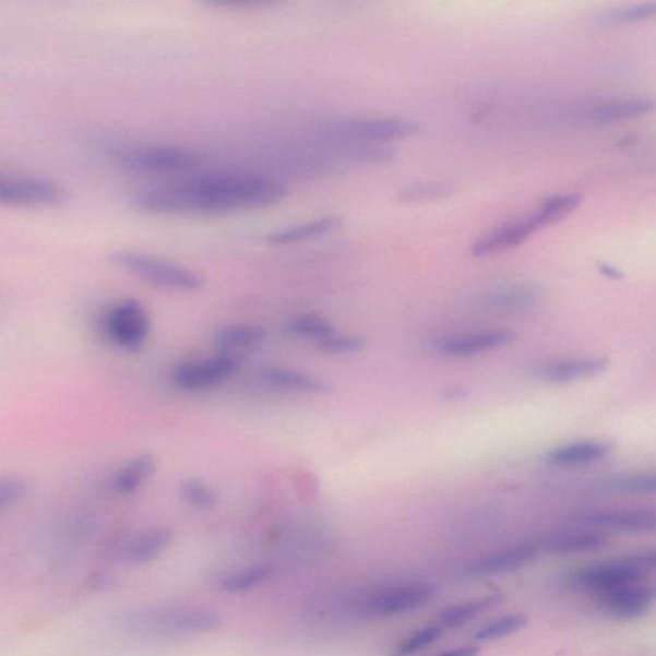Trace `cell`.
<instances>
[{
	"instance_id": "obj_1",
	"label": "cell",
	"mask_w": 656,
	"mask_h": 656,
	"mask_svg": "<svg viewBox=\"0 0 656 656\" xmlns=\"http://www.w3.org/2000/svg\"><path fill=\"white\" fill-rule=\"evenodd\" d=\"M287 188L260 174H212L147 188L135 195L140 211L160 216L227 215L282 202Z\"/></svg>"
},
{
	"instance_id": "obj_2",
	"label": "cell",
	"mask_w": 656,
	"mask_h": 656,
	"mask_svg": "<svg viewBox=\"0 0 656 656\" xmlns=\"http://www.w3.org/2000/svg\"><path fill=\"white\" fill-rule=\"evenodd\" d=\"M117 166L139 174H187L202 167L204 158L189 147L160 144H120L109 147Z\"/></svg>"
},
{
	"instance_id": "obj_3",
	"label": "cell",
	"mask_w": 656,
	"mask_h": 656,
	"mask_svg": "<svg viewBox=\"0 0 656 656\" xmlns=\"http://www.w3.org/2000/svg\"><path fill=\"white\" fill-rule=\"evenodd\" d=\"M655 565L654 550L639 551L621 559L584 566L574 571L569 582L581 592L600 596L643 582L654 571Z\"/></svg>"
},
{
	"instance_id": "obj_4",
	"label": "cell",
	"mask_w": 656,
	"mask_h": 656,
	"mask_svg": "<svg viewBox=\"0 0 656 656\" xmlns=\"http://www.w3.org/2000/svg\"><path fill=\"white\" fill-rule=\"evenodd\" d=\"M110 260L128 274L164 289L196 291L204 285V278L195 271L136 250H117Z\"/></svg>"
},
{
	"instance_id": "obj_5",
	"label": "cell",
	"mask_w": 656,
	"mask_h": 656,
	"mask_svg": "<svg viewBox=\"0 0 656 656\" xmlns=\"http://www.w3.org/2000/svg\"><path fill=\"white\" fill-rule=\"evenodd\" d=\"M417 122L402 118H337L324 122L320 129L322 135L345 143L381 144L389 140L408 138L416 134Z\"/></svg>"
},
{
	"instance_id": "obj_6",
	"label": "cell",
	"mask_w": 656,
	"mask_h": 656,
	"mask_svg": "<svg viewBox=\"0 0 656 656\" xmlns=\"http://www.w3.org/2000/svg\"><path fill=\"white\" fill-rule=\"evenodd\" d=\"M438 588L425 582H412L375 589L354 603L358 615L371 618H389L409 613L429 604Z\"/></svg>"
},
{
	"instance_id": "obj_7",
	"label": "cell",
	"mask_w": 656,
	"mask_h": 656,
	"mask_svg": "<svg viewBox=\"0 0 656 656\" xmlns=\"http://www.w3.org/2000/svg\"><path fill=\"white\" fill-rule=\"evenodd\" d=\"M218 615L205 609H153L138 617L136 628L156 635H198L218 628Z\"/></svg>"
},
{
	"instance_id": "obj_8",
	"label": "cell",
	"mask_w": 656,
	"mask_h": 656,
	"mask_svg": "<svg viewBox=\"0 0 656 656\" xmlns=\"http://www.w3.org/2000/svg\"><path fill=\"white\" fill-rule=\"evenodd\" d=\"M239 357L218 353L212 358L176 366L171 373V381L181 392H205L223 385L239 371Z\"/></svg>"
},
{
	"instance_id": "obj_9",
	"label": "cell",
	"mask_w": 656,
	"mask_h": 656,
	"mask_svg": "<svg viewBox=\"0 0 656 656\" xmlns=\"http://www.w3.org/2000/svg\"><path fill=\"white\" fill-rule=\"evenodd\" d=\"M105 327L108 337L117 346L128 351H138L150 336L151 320L140 301L127 299L110 309Z\"/></svg>"
},
{
	"instance_id": "obj_10",
	"label": "cell",
	"mask_w": 656,
	"mask_h": 656,
	"mask_svg": "<svg viewBox=\"0 0 656 656\" xmlns=\"http://www.w3.org/2000/svg\"><path fill=\"white\" fill-rule=\"evenodd\" d=\"M63 196V190L44 177L0 174V205L50 206Z\"/></svg>"
},
{
	"instance_id": "obj_11",
	"label": "cell",
	"mask_w": 656,
	"mask_h": 656,
	"mask_svg": "<svg viewBox=\"0 0 656 656\" xmlns=\"http://www.w3.org/2000/svg\"><path fill=\"white\" fill-rule=\"evenodd\" d=\"M600 608L606 613L621 621H633L651 611L655 601L654 587L643 582L613 589V592L596 596Z\"/></svg>"
},
{
	"instance_id": "obj_12",
	"label": "cell",
	"mask_w": 656,
	"mask_h": 656,
	"mask_svg": "<svg viewBox=\"0 0 656 656\" xmlns=\"http://www.w3.org/2000/svg\"><path fill=\"white\" fill-rule=\"evenodd\" d=\"M545 226H548L547 220H545L541 212L537 211L526 218L514 220V223L501 226L497 230L482 236L472 247V253L489 255L504 252L506 249L522 244L523 241L529 238L530 234L539 231Z\"/></svg>"
},
{
	"instance_id": "obj_13",
	"label": "cell",
	"mask_w": 656,
	"mask_h": 656,
	"mask_svg": "<svg viewBox=\"0 0 656 656\" xmlns=\"http://www.w3.org/2000/svg\"><path fill=\"white\" fill-rule=\"evenodd\" d=\"M540 556L536 544L515 545L482 556L469 563L466 572L469 576L486 577L523 569Z\"/></svg>"
},
{
	"instance_id": "obj_14",
	"label": "cell",
	"mask_w": 656,
	"mask_h": 656,
	"mask_svg": "<svg viewBox=\"0 0 656 656\" xmlns=\"http://www.w3.org/2000/svg\"><path fill=\"white\" fill-rule=\"evenodd\" d=\"M582 525L621 530V533H652L655 514L648 510L598 511L581 514Z\"/></svg>"
},
{
	"instance_id": "obj_15",
	"label": "cell",
	"mask_w": 656,
	"mask_h": 656,
	"mask_svg": "<svg viewBox=\"0 0 656 656\" xmlns=\"http://www.w3.org/2000/svg\"><path fill=\"white\" fill-rule=\"evenodd\" d=\"M610 541L603 530L587 529L551 535L536 545L540 554L571 556L607 548Z\"/></svg>"
},
{
	"instance_id": "obj_16",
	"label": "cell",
	"mask_w": 656,
	"mask_h": 656,
	"mask_svg": "<svg viewBox=\"0 0 656 656\" xmlns=\"http://www.w3.org/2000/svg\"><path fill=\"white\" fill-rule=\"evenodd\" d=\"M515 335L508 330H490L482 333L455 336L440 343L439 351L448 357L467 358L503 348L514 342Z\"/></svg>"
},
{
	"instance_id": "obj_17",
	"label": "cell",
	"mask_w": 656,
	"mask_h": 656,
	"mask_svg": "<svg viewBox=\"0 0 656 656\" xmlns=\"http://www.w3.org/2000/svg\"><path fill=\"white\" fill-rule=\"evenodd\" d=\"M609 362L606 358H584L562 360L539 368L536 378L548 383H569L594 378L607 370Z\"/></svg>"
},
{
	"instance_id": "obj_18",
	"label": "cell",
	"mask_w": 656,
	"mask_h": 656,
	"mask_svg": "<svg viewBox=\"0 0 656 656\" xmlns=\"http://www.w3.org/2000/svg\"><path fill=\"white\" fill-rule=\"evenodd\" d=\"M262 379L276 387L309 395H326L331 392L326 382L314 375L286 367H267L261 372Z\"/></svg>"
},
{
	"instance_id": "obj_19",
	"label": "cell",
	"mask_w": 656,
	"mask_h": 656,
	"mask_svg": "<svg viewBox=\"0 0 656 656\" xmlns=\"http://www.w3.org/2000/svg\"><path fill=\"white\" fill-rule=\"evenodd\" d=\"M341 219L334 216L306 220V223L279 228L267 236L269 242L274 246H291L298 242L322 238L336 230Z\"/></svg>"
},
{
	"instance_id": "obj_20",
	"label": "cell",
	"mask_w": 656,
	"mask_h": 656,
	"mask_svg": "<svg viewBox=\"0 0 656 656\" xmlns=\"http://www.w3.org/2000/svg\"><path fill=\"white\" fill-rule=\"evenodd\" d=\"M172 539L171 529L154 528L146 530V533L130 541L123 552L124 560L132 565L150 563L171 545Z\"/></svg>"
},
{
	"instance_id": "obj_21",
	"label": "cell",
	"mask_w": 656,
	"mask_h": 656,
	"mask_svg": "<svg viewBox=\"0 0 656 656\" xmlns=\"http://www.w3.org/2000/svg\"><path fill=\"white\" fill-rule=\"evenodd\" d=\"M265 338V330L258 324H234L219 330L215 345L220 354L238 357L240 351L253 350L261 346Z\"/></svg>"
},
{
	"instance_id": "obj_22",
	"label": "cell",
	"mask_w": 656,
	"mask_h": 656,
	"mask_svg": "<svg viewBox=\"0 0 656 656\" xmlns=\"http://www.w3.org/2000/svg\"><path fill=\"white\" fill-rule=\"evenodd\" d=\"M611 445L603 441H581L554 449L548 455L551 464L560 467L582 466L607 458Z\"/></svg>"
},
{
	"instance_id": "obj_23",
	"label": "cell",
	"mask_w": 656,
	"mask_h": 656,
	"mask_svg": "<svg viewBox=\"0 0 656 656\" xmlns=\"http://www.w3.org/2000/svg\"><path fill=\"white\" fill-rule=\"evenodd\" d=\"M157 462L150 454H140L118 472L115 477V490L120 496H132L151 480L156 472Z\"/></svg>"
},
{
	"instance_id": "obj_24",
	"label": "cell",
	"mask_w": 656,
	"mask_h": 656,
	"mask_svg": "<svg viewBox=\"0 0 656 656\" xmlns=\"http://www.w3.org/2000/svg\"><path fill=\"white\" fill-rule=\"evenodd\" d=\"M501 601L500 595L484 596L475 600L456 604V606L442 609L438 615V623L442 628L455 630L475 619L478 615L489 610Z\"/></svg>"
},
{
	"instance_id": "obj_25",
	"label": "cell",
	"mask_w": 656,
	"mask_h": 656,
	"mask_svg": "<svg viewBox=\"0 0 656 656\" xmlns=\"http://www.w3.org/2000/svg\"><path fill=\"white\" fill-rule=\"evenodd\" d=\"M654 100L646 97H630L604 100L593 108L596 121L610 122L651 112Z\"/></svg>"
},
{
	"instance_id": "obj_26",
	"label": "cell",
	"mask_w": 656,
	"mask_h": 656,
	"mask_svg": "<svg viewBox=\"0 0 656 656\" xmlns=\"http://www.w3.org/2000/svg\"><path fill=\"white\" fill-rule=\"evenodd\" d=\"M285 334L293 337L314 338L321 343L336 333L333 323L317 314L294 317L285 324Z\"/></svg>"
},
{
	"instance_id": "obj_27",
	"label": "cell",
	"mask_w": 656,
	"mask_h": 656,
	"mask_svg": "<svg viewBox=\"0 0 656 656\" xmlns=\"http://www.w3.org/2000/svg\"><path fill=\"white\" fill-rule=\"evenodd\" d=\"M181 498L195 510L210 511L218 504V493L199 478H187L180 485Z\"/></svg>"
},
{
	"instance_id": "obj_28",
	"label": "cell",
	"mask_w": 656,
	"mask_h": 656,
	"mask_svg": "<svg viewBox=\"0 0 656 656\" xmlns=\"http://www.w3.org/2000/svg\"><path fill=\"white\" fill-rule=\"evenodd\" d=\"M269 566L258 565L253 569H247L230 574H226L219 580V588L225 593L238 594L246 593L248 589L262 584L270 576Z\"/></svg>"
},
{
	"instance_id": "obj_29",
	"label": "cell",
	"mask_w": 656,
	"mask_h": 656,
	"mask_svg": "<svg viewBox=\"0 0 656 656\" xmlns=\"http://www.w3.org/2000/svg\"><path fill=\"white\" fill-rule=\"evenodd\" d=\"M527 623L528 617L526 615H506L484 625L481 630H478L475 633V640L482 641V643H485V641L503 639L512 635V633L525 629Z\"/></svg>"
},
{
	"instance_id": "obj_30",
	"label": "cell",
	"mask_w": 656,
	"mask_h": 656,
	"mask_svg": "<svg viewBox=\"0 0 656 656\" xmlns=\"http://www.w3.org/2000/svg\"><path fill=\"white\" fill-rule=\"evenodd\" d=\"M453 190L452 182L413 183V186L403 189L397 199L404 203L437 201V199L451 195Z\"/></svg>"
},
{
	"instance_id": "obj_31",
	"label": "cell",
	"mask_w": 656,
	"mask_h": 656,
	"mask_svg": "<svg viewBox=\"0 0 656 656\" xmlns=\"http://www.w3.org/2000/svg\"><path fill=\"white\" fill-rule=\"evenodd\" d=\"M539 297L535 286L530 285H511L501 287L500 290L492 293L490 301L498 307H525Z\"/></svg>"
},
{
	"instance_id": "obj_32",
	"label": "cell",
	"mask_w": 656,
	"mask_h": 656,
	"mask_svg": "<svg viewBox=\"0 0 656 656\" xmlns=\"http://www.w3.org/2000/svg\"><path fill=\"white\" fill-rule=\"evenodd\" d=\"M441 635L442 630L439 624L427 625L425 629L413 632L402 644L397 645L393 656H413L437 643Z\"/></svg>"
},
{
	"instance_id": "obj_33",
	"label": "cell",
	"mask_w": 656,
	"mask_h": 656,
	"mask_svg": "<svg viewBox=\"0 0 656 656\" xmlns=\"http://www.w3.org/2000/svg\"><path fill=\"white\" fill-rule=\"evenodd\" d=\"M29 490L25 478L19 476L0 477V512L10 510L27 497Z\"/></svg>"
},
{
	"instance_id": "obj_34",
	"label": "cell",
	"mask_w": 656,
	"mask_h": 656,
	"mask_svg": "<svg viewBox=\"0 0 656 656\" xmlns=\"http://www.w3.org/2000/svg\"><path fill=\"white\" fill-rule=\"evenodd\" d=\"M580 203V194L557 195L548 199V201L541 205L540 211L550 225L563 219L569 213L576 210Z\"/></svg>"
},
{
	"instance_id": "obj_35",
	"label": "cell",
	"mask_w": 656,
	"mask_h": 656,
	"mask_svg": "<svg viewBox=\"0 0 656 656\" xmlns=\"http://www.w3.org/2000/svg\"><path fill=\"white\" fill-rule=\"evenodd\" d=\"M319 344L323 353L333 354V356L359 353L366 348V342L362 337L338 335L336 333Z\"/></svg>"
},
{
	"instance_id": "obj_36",
	"label": "cell",
	"mask_w": 656,
	"mask_h": 656,
	"mask_svg": "<svg viewBox=\"0 0 656 656\" xmlns=\"http://www.w3.org/2000/svg\"><path fill=\"white\" fill-rule=\"evenodd\" d=\"M656 12L654 2L633 4L603 13L601 19L609 22H625L651 19Z\"/></svg>"
},
{
	"instance_id": "obj_37",
	"label": "cell",
	"mask_w": 656,
	"mask_h": 656,
	"mask_svg": "<svg viewBox=\"0 0 656 656\" xmlns=\"http://www.w3.org/2000/svg\"><path fill=\"white\" fill-rule=\"evenodd\" d=\"M615 489L631 493H653L655 491V477L653 475L624 477L615 484Z\"/></svg>"
},
{
	"instance_id": "obj_38",
	"label": "cell",
	"mask_w": 656,
	"mask_h": 656,
	"mask_svg": "<svg viewBox=\"0 0 656 656\" xmlns=\"http://www.w3.org/2000/svg\"><path fill=\"white\" fill-rule=\"evenodd\" d=\"M480 647L469 645L452 648V651H446L444 653L439 654L438 656H478L480 655Z\"/></svg>"
},
{
	"instance_id": "obj_39",
	"label": "cell",
	"mask_w": 656,
	"mask_h": 656,
	"mask_svg": "<svg viewBox=\"0 0 656 656\" xmlns=\"http://www.w3.org/2000/svg\"><path fill=\"white\" fill-rule=\"evenodd\" d=\"M599 271L601 272L603 275H606L607 277H610V278H622L623 277V274L621 271L616 269L615 265H611L608 263H600Z\"/></svg>"
},
{
	"instance_id": "obj_40",
	"label": "cell",
	"mask_w": 656,
	"mask_h": 656,
	"mask_svg": "<svg viewBox=\"0 0 656 656\" xmlns=\"http://www.w3.org/2000/svg\"><path fill=\"white\" fill-rule=\"evenodd\" d=\"M108 584L109 580L105 573H95L91 577V581H88V585H91L92 588L102 589L105 588Z\"/></svg>"
}]
</instances>
